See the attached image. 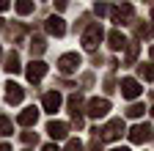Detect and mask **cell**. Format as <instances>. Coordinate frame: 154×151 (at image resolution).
Returning <instances> with one entry per match:
<instances>
[{
	"label": "cell",
	"instance_id": "cell-17",
	"mask_svg": "<svg viewBox=\"0 0 154 151\" xmlns=\"http://www.w3.org/2000/svg\"><path fill=\"white\" fill-rule=\"evenodd\" d=\"M138 71H140V77H143V80H154V63H140Z\"/></svg>",
	"mask_w": 154,
	"mask_h": 151
},
{
	"label": "cell",
	"instance_id": "cell-12",
	"mask_svg": "<svg viewBox=\"0 0 154 151\" xmlns=\"http://www.w3.org/2000/svg\"><path fill=\"white\" fill-rule=\"evenodd\" d=\"M47 33L50 36H63L66 33V25H63L61 17H50V20H47Z\"/></svg>",
	"mask_w": 154,
	"mask_h": 151
},
{
	"label": "cell",
	"instance_id": "cell-1",
	"mask_svg": "<svg viewBox=\"0 0 154 151\" xmlns=\"http://www.w3.org/2000/svg\"><path fill=\"white\" fill-rule=\"evenodd\" d=\"M102 36H105L102 25H99V22H91V25L85 28V33H83V47H85V50H96V47H99V41H102Z\"/></svg>",
	"mask_w": 154,
	"mask_h": 151
},
{
	"label": "cell",
	"instance_id": "cell-26",
	"mask_svg": "<svg viewBox=\"0 0 154 151\" xmlns=\"http://www.w3.org/2000/svg\"><path fill=\"white\" fill-rule=\"evenodd\" d=\"M42 151H58V146H55V143H47V146H44Z\"/></svg>",
	"mask_w": 154,
	"mask_h": 151
},
{
	"label": "cell",
	"instance_id": "cell-27",
	"mask_svg": "<svg viewBox=\"0 0 154 151\" xmlns=\"http://www.w3.org/2000/svg\"><path fill=\"white\" fill-rule=\"evenodd\" d=\"M0 151H11V146H6V143H0Z\"/></svg>",
	"mask_w": 154,
	"mask_h": 151
},
{
	"label": "cell",
	"instance_id": "cell-11",
	"mask_svg": "<svg viewBox=\"0 0 154 151\" xmlns=\"http://www.w3.org/2000/svg\"><path fill=\"white\" fill-rule=\"evenodd\" d=\"M129 20H132V6H119V8H113V22L127 25Z\"/></svg>",
	"mask_w": 154,
	"mask_h": 151
},
{
	"label": "cell",
	"instance_id": "cell-22",
	"mask_svg": "<svg viewBox=\"0 0 154 151\" xmlns=\"http://www.w3.org/2000/svg\"><path fill=\"white\" fill-rule=\"evenodd\" d=\"M135 58H138V44H129V50H127V63H135Z\"/></svg>",
	"mask_w": 154,
	"mask_h": 151
},
{
	"label": "cell",
	"instance_id": "cell-15",
	"mask_svg": "<svg viewBox=\"0 0 154 151\" xmlns=\"http://www.w3.org/2000/svg\"><path fill=\"white\" fill-rule=\"evenodd\" d=\"M8 74H19V69H22V66H19V55L17 52H11L8 55V58H6V66H3Z\"/></svg>",
	"mask_w": 154,
	"mask_h": 151
},
{
	"label": "cell",
	"instance_id": "cell-7",
	"mask_svg": "<svg viewBox=\"0 0 154 151\" xmlns=\"http://www.w3.org/2000/svg\"><path fill=\"white\" fill-rule=\"evenodd\" d=\"M25 74H28V80H30V83H38V80L47 74V63H44V61H30Z\"/></svg>",
	"mask_w": 154,
	"mask_h": 151
},
{
	"label": "cell",
	"instance_id": "cell-14",
	"mask_svg": "<svg viewBox=\"0 0 154 151\" xmlns=\"http://www.w3.org/2000/svg\"><path fill=\"white\" fill-rule=\"evenodd\" d=\"M36 121H38V110L36 107H28V110L19 113V124H22V126H33Z\"/></svg>",
	"mask_w": 154,
	"mask_h": 151
},
{
	"label": "cell",
	"instance_id": "cell-23",
	"mask_svg": "<svg viewBox=\"0 0 154 151\" xmlns=\"http://www.w3.org/2000/svg\"><path fill=\"white\" fill-rule=\"evenodd\" d=\"M66 151H83V143L80 140H69L66 143Z\"/></svg>",
	"mask_w": 154,
	"mask_h": 151
},
{
	"label": "cell",
	"instance_id": "cell-9",
	"mask_svg": "<svg viewBox=\"0 0 154 151\" xmlns=\"http://www.w3.org/2000/svg\"><path fill=\"white\" fill-rule=\"evenodd\" d=\"M22 96H25L22 85H17V83L8 80V85H6V102H8V104H19V102H22Z\"/></svg>",
	"mask_w": 154,
	"mask_h": 151
},
{
	"label": "cell",
	"instance_id": "cell-24",
	"mask_svg": "<svg viewBox=\"0 0 154 151\" xmlns=\"http://www.w3.org/2000/svg\"><path fill=\"white\" fill-rule=\"evenodd\" d=\"M22 140H25V143H36V132H25Z\"/></svg>",
	"mask_w": 154,
	"mask_h": 151
},
{
	"label": "cell",
	"instance_id": "cell-6",
	"mask_svg": "<svg viewBox=\"0 0 154 151\" xmlns=\"http://www.w3.org/2000/svg\"><path fill=\"white\" fill-rule=\"evenodd\" d=\"M151 137V126L149 124H135L132 129H129V140L132 143H146Z\"/></svg>",
	"mask_w": 154,
	"mask_h": 151
},
{
	"label": "cell",
	"instance_id": "cell-21",
	"mask_svg": "<svg viewBox=\"0 0 154 151\" xmlns=\"http://www.w3.org/2000/svg\"><path fill=\"white\" fill-rule=\"evenodd\" d=\"M30 11H33V3H28V0L17 3V14H30Z\"/></svg>",
	"mask_w": 154,
	"mask_h": 151
},
{
	"label": "cell",
	"instance_id": "cell-20",
	"mask_svg": "<svg viewBox=\"0 0 154 151\" xmlns=\"http://www.w3.org/2000/svg\"><path fill=\"white\" fill-rule=\"evenodd\" d=\"M3 135H11V121L3 116V118H0V137H3Z\"/></svg>",
	"mask_w": 154,
	"mask_h": 151
},
{
	"label": "cell",
	"instance_id": "cell-5",
	"mask_svg": "<svg viewBox=\"0 0 154 151\" xmlns=\"http://www.w3.org/2000/svg\"><path fill=\"white\" fill-rule=\"evenodd\" d=\"M107 110H110V102L107 99H91L85 113H88L91 118H102V116H107Z\"/></svg>",
	"mask_w": 154,
	"mask_h": 151
},
{
	"label": "cell",
	"instance_id": "cell-19",
	"mask_svg": "<svg viewBox=\"0 0 154 151\" xmlns=\"http://www.w3.org/2000/svg\"><path fill=\"white\" fill-rule=\"evenodd\" d=\"M30 52L33 55H42L44 52V39H42V36H36V39L30 41Z\"/></svg>",
	"mask_w": 154,
	"mask_h": 151
},
{
	"label": "cell",
	"instance_id": "cell-18",
	"mask_svg": "<svg viewBox=\"0 0 154 151\" xmlns=\"http://www.w3.org/2000/svg\"><path fill=\"white\" fill-rule=\"evenodd\" d=\"M143 110H146V107H143L140 102H135V104H129L127 116H129V118H140V116H143Z\"/></svg>",
	"mask_w": 154,
	"mask_h": 151
},
{
	"label": "cell",
	"instance_id": "cell-31",
	"mask_svg": "<svg viewBox=\"0 0 154 151\" xmlns=\"http://www.w3.org/2000/svg\"><path fill=\"white\" fill-rule=\"evenodd\" d=\"M151 20H154V8H151Z\"/></svg>",
	"mask_w": 154,
	"mask_h": 151
},
{
	"label": "cell",
	"instance_id": "cell-32",
	"mask_svg": "<svg viewBox=\"0 0 154 151\" xmlns=\"http://www.w3.org/2000/svg\"><path fill=\"white\" fill-rule=\"evenodd\" d=\"M151 116H154V110H151Z\"/></svg>",
	"mask_w": 154,
	"mask_h": 151
},
{
	"label": "cell",
	"instance_id": "cell-13",
	"mask_svg": "<svg viewBox=\"0 0 154 151\" xmlns=\"http://www.w3.org/2000/svg\"><path fill=\"white\" fill-rule=\"evenodd\" d=\"M69 110H72V116H74V124H77V126H83V118H80L83 99H80V96H69Z\"/></svg>",
	"mask_w": 154,
	"mask_h": 151
},
{
	"label": "cell",
	"instance_id": "cell-4",
	"mask_svg": "<svg viewBox=\"0 0 154 151\" xmlns=\"http://www.w3.org/2000/svg\"><path fill=\"white\" fill-rule=\"evenodd\" d=\"M121 135H124V121L121 118H113L102 129V140H116V137H121Z\"/></svg>",
	"mask_w": 154,
	"mask_h": 151
},
{
	"label": "cell",
	"instance_id": "cell-28",
	"mask_svg": "<svg viewBox=\"0 0 154 151\" xmlns=\"http://www.w3.org/2000/svg\"><path fill=\"white\" fill-rule=\"evenodd\" d=\"M149 55H151V58H154V47H151V50H149Z\"/></svg>",
	"mask_w": 154,
	"mask_h": 151
},
{
	"label": "cell",
	"instance_id": "cell-3",
	"mask_svg": "<svg viewBox=\"0 0 154 151\" xmlns=\"http://www.w3.org/2000/svg\"><path fill=\"white\" fill-rule=\"evenodd\" d=\"M140 93H143V88H140L138 80H132V77H124L121 80V96L124 99H138Z\"/></svg>",
	"mask_w": 154,
	"mask_h": 151
},
{
	"label": "cell",
	"instance_id": "cell-10",
	"mask_svg": "<svg viewBox=\"0 0 154 151\" xmlns=\"http://www.w3.org/2000/svg\"><path fill=\"white\" fill-rule=\"evenodd\" d=\"M61 93H58V91H50V93H44V99H42V104H44V110L47 113H55L58 107H61Z\"/></svg>",
	"mask_w": 154,
	"mask_h": 151
},
{
	"label": "cell",
	"instance_id": "cell-16",
	"mask_svg": "<svg viewBox=\"0 0 154 151\" xmlns=\"http://www.w3.org/2000/svg\"><path fill=\"white\" fill-rule=\"evenodd\" d=\"M107 41H110V47H113V50H121V47H127V39H124V33H119V30H110Z\"/></svg>",
	"mask_w": 154,
	"mask_h": 151
},
{
	"label": "cell",
	"instance_id": "cell-25",
	"mask_svg": "<svg viewBox=\"0 0 154 151\" xmlns=\"http://www.w3.org/2000/svg\"><path fill=\"white\" fill-rule=\"evenodd\" d=\"M94 11L102 17V14H107V6H99V3H96V6H94Z\"/></svg>",
	"mask_w": 154,
	"mask_h": 151
},
{
	"label": "cell",
	"instance_id": "cell-30",
	"mask_svg": "<svg viewBox=\"0 0 154 151\" xmlns=\"http://www.w3.org/2000/svg\"><path fill=\"white\" fill-rule=\"evenodd\" d=\"M0 30H3V20H0Z\"/></svg>",
	"mask_w": 154,
	"mask_h": 151
},
{
	"label": "cell",
	"instance_id": "cell-8",
	"mask_svg": "<svg viewBox=\"0 0 154 151\" xmlns=\"http://www.w3.org/2000/svg\"><path fill=\"white\" fill-rule=\"evenodd\" d=\"M47 135H50L52 140H63V137L69 135V126H66L63 121H50V124H47Z\"/></svg>",
	"mask_w": 154,
	"mask_h": 151
},
{
	"label": "cell",
	"instance_id": "cell-29",
	"mask_svg": "<svg viewBox=\"0 0 154 151\" xmlns=\"http://www.w3.org/2000/svg\"><path fill=\"white\" fill-rule=\"evenodd\" d=\"M113 151H129V148H113Z\"/></svg>",
	"mask_w": 154,
	"mask_h": 151
},
{
	"label": "cell",
	"instance_id": "cell-2",
	"mask_svg": "<svg viewBox=\"0 0 154 151\" xmlns=\"http://www.w3.org/2000/svg\"><path fill=\"white\" fill-rule=\"evenodd\" d=\"M80 61H83V58H80L77 52H66V55L58 58V69H61V74H72V71H77Z\"/></svg>",
	"mask_w": 154,
	"mask_h": 151
}]
</instances>
